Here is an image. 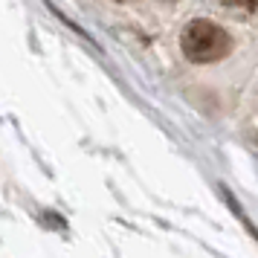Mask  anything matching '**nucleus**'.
Returning <instances> with one entry per match:
<instances>
[{"mask_svg": "<svg viewBox=\"0 0 258 258\" xmlns=\"http://www.w3.org/2000/svg\"><path fill=\"white\" fill-rule=\"evenodd\" d=\"M183 55L195 64H212L221 61L232 49V38L226 35V29L212 21H191L180 35Z\"/></svg>", "mask_w": 258, "mask_h": 258, "instance_id": "1", "label": "nucleus"}, {"mask_svg": "<svg viewBox=\"0 0 258 258\" xmlns=\"http://www.w3.org/2000/svg\"><path fill=\"white\" fill-rule=\"evenodd\" d=\"M226 6H235V9H244V12H252L255 9V0H223Z\"/></svg>", "mask_w": 258, "mask_h": 258, "instance_id": "2", "label": "nucleus"}]
</instances>
